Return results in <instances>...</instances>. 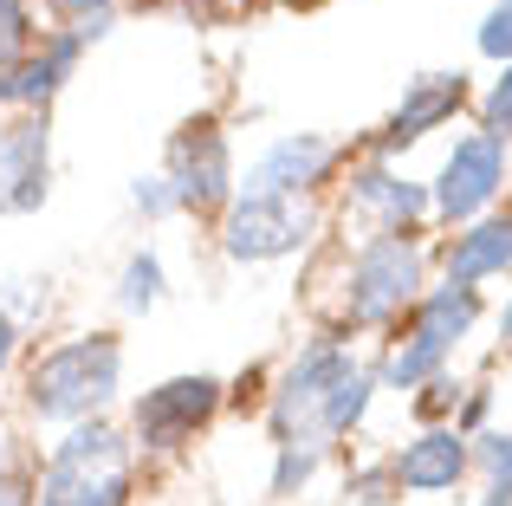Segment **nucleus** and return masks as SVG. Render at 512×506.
Returning <instances> with one entry per match:
<instances>
[{"mask_svg":"<svg viewBox=\"0 0 512 506\" xmlns=\"http://www.w3.org/2000/svg\"><path fill=\"white\" fill-rule=\"evenodd\" d=\"M117 364H124L117 338H104V331L72 338V344L39 357L33 383H26V403L46 422H85L91 409H104L117 396Z\"/></svg>","mask_w":512,"mask_h":506,"instance_id":"nucleus-1","label":"nucleus"},{"mask_svg":"<svg viewBox=\"0 0 512 506\" xmlns=\"http://www.w3.org/2000/svg\"><path fill=\"white\" fill-rule=\"evenodd\" d=\"M39 506H130V461L104 422H78L46 461Z\"/></svg>","mask_w":512,"mask_h":506,"instance_id":"nucleus-2","label":"nucleus"},{"mask_svg":"<svg viewBox=\"0 0 512 506\" xmlns=\"http://www.w3.org/2000/svg\"><path fill=\"white\" fill-rule=\"evenodd\" d=\"M474 318H480V292L474 286H435V292H422V305H415V331H409V344L402 351H389V364H383V383L389 390H415V383H435L441 377V357L454 351V344L474 331Z\"/></svg>","mask_w":512,"mask_h":506,"instance_id":"nucleus-3","label":"nucleus"},{"mask_svg":"<svg viewBox=\"0 0 512 506\" xmlns=\"http://www.w3.org/2000/svg\"><path fill=\"white\" fill-rule=\"evenodd\" d=\"M422 305V253L402 234H376L350 266V325H389Z\"/></svg>","mask_w":512,"mask_h":506,"instance_id":"nucleus-4","label":"nucleus"},{"mask_svg":"<svg viewBox=\"0 0 512 506\" xmlns=\"http://www.w3.org/2000/svg\"><path fill=\"white\" fill-rule=\"evenodd\" d=\"M344 370H350V351H338V344H312V351L286 370V383H279V396H273V435L279 442H325V435H318V403H325V390Z\"/></svg>","mask_w":512,"mask_h":506,"instance_id":"nucleus-5","label":"nucleus"},{"mask_svg":"<svg viewBox=\"0 0 512 506\" xmlns=\"http://www.w3.org/2000/svg\"><path fill=\"white\" fill-rule=\"evenodd\" d=\"M305 234H312V215H305V208L279 202V195H240V202L227 208L221 247L234 253V260H279V253L305 247Z\"/></svg>","mask_w":512,"mask_h":506,"instance_id":"nucleus-6","label":"nucleus"},{"mask_svg":"<svg viewBox=\"0 0 512 506\" xmlns=\"http://www.w3.org/2000/svg\"><path fill=\"white\" fill-rule=\"evenodd\" d=\"M500 182H506V143L500 137H467V143H454L448 169H441V182H435V215L474 221L480 208L500 195Z\"/></svg>","mask_w":512,"mask_h":506,"instance_id":"nucleus-7","label":"nucleus"},{"mask_svg":"<svg viewBox=\"0 0 512 506\" xmlns=\"http://www.w3.org/2000/svg\"><path fill=\"white\" fill-rule=\"evenodd\" d=\"M169 189L182 208H221L234 189V163H227V137L214 124H188L169 143Z\"/></svg>","mask_w":512,"mask_h":506,"instance_id":"nucleus-8","label":"nucleus"},{"mask_svg":"<svg viewBox=\"0 0 512 506\" xmlns=\"http://www.w3.org/2000/svg\"><path fill=\"white\" fill-rule=\"evenodd\" d=\"M214 409H221V383L214 377L156 383V390L137 403V435H143V448H175V442H188Z\"/></svg>","mask_w":512,"mask_h":506,"instance_id":"nucleus-9","label":"nucleus"},{"mask_svg":"<svg viewBox=\"0 0 512 506\" xmlns=\"http://www.w3.org/2000/svg\"><path fill=\"white\" fill-rule=\"evenodd\" d=\"M331 163H338V143L331 137H279L273 150L247 169V195H279V202H292V195H305L312 182H325Z\"/></svg>","mask_w":512,"mask_h":506,"instance_id":"nucleus-10","label":"nucleus"},{"mask_svg":"<svg viewBox=\"0 0 512 506\" xmlns=\"http://www.w3.org/2000/svg\"><path fill=\"white\" fill-rule=\"evenodd\" d=\"M467 104V78L461 72H428V78H415L409 85V98L396 104V117H389V130L376 137V150H409V143H422L435 124H448L454 111Z\"/></svg>","mask_w":512,"mask_h":506,"instance_id":"nucleus-11","label":"nucleus"},{"mask_svg":"<svg viewBox=\"0 0 512 506\" xmlns=\"http://www.w3.org/2000/svg\"><path fill=\"white\" fill-rule=\"evenodd\" d=\"M39 202H46V124L26 117L0 130V215H26Z\"/></svg>","mask_w":512,"mask_h":506,"instance_id":"nucleus-12","label":"nucleus"},{"mask_svg":"<svg viewBox=\"0 0 512 506\" xmlns=\"http://www.w3.org/2000/svg\"><path fill=\"white\" fill-rule=\"evenodd\" d=\"M467 461L474 455H467L461 429H428V435H415L389 468H396V487H409V494H448L467 474Z\"/></svg>","mask_w":512,"mask_h":506,"instance_id":"nucleus-13","label":"nucleus"},{"mask_svg":"<svg viewBox=\"0 0 512 506\" xmlns=\"http://www.w3.org/2000/svg\"><path fill=\"white\" fill-rule=\"evenodd\" d=\"M506 266H512V215L474 221L467 234H454V247H448V279L454 286H480V279L506 273Z\"/></svg>","mask_w":512,"mask_h":506,"instance_id":"nucleus-14","label":"nucleus"},{"mask_svg":"<svg viewBox=\"0 0 512 506\" xmlns=\"http://www.w3.org/2000/svg\"><path fill=\"white\" fill-rule=\"evenodd\" d=\"M78 46H85V33H59L39 59H26V65H13L7 78H0V104H46L52 91L65 85V72H72V59H78Z\"/></svg>","mask_w":512,"mask_h":506,"instance_id":"nucleus-15","label":"nucleus"},{"mask_svg":"<svg viewBox=\"0 0 512 506\" xmlns=\"http://www.w3.org/2000/svg\"><path fill=\"white\" fill-rule=\"evenodd\" d=\"M350 202L370 208V215H383V228H389V234H402V228H409V221L428 208V195L415 189V182L389 176V169H363V176L350 182Z\"/></svg>","mask_w":512,"mask_h":506,"instance_id":"nucleus-16","label":"nucleus"},{"mask_svg":"<svg viewBox=\"0 0 512 506\" xmlns=\"http://www.w3.org/2000/svg\"><path fill=\"white\" fill-rule=\"evenodd\" d=\"M370 390H376V383L363 377L357 364H350L344 377L325 390V403H318V435H344V429H357L363 409H370Z\"/></svg>","mask_w":512,"mask_h":506,"instance_id":"nucleus-17","label":"nucleus"},{"mask_svg":"<svg viewBox=\"0 0 512 506\" xmlns=\"http://www.w3.org/2000/svg\"><path fill=\"white\" fill-rule=\"evenodd\" d=\"M318 455H325V442H279V468H273V494L292 500L305 481L318 474Z\"/></svg>","mask_w":512,"mask_h":506,"instance_id":"nucleus-18","label":"nucleus"},{"mask_svg":"<svg viewBox=\"0 0 512 506\" xmlns=\"http://www.w3.org/2000/svg\"><path fill=\"white\" fill-rule=\"evenodd\" d=\"M156 299H163V266H156L150 253H137V260L124 266V286H117V305H124V312H150Z\"/></svg>","mask_w":512,"mask_h":506,"instance_id":"nucleus-19","label":"nucleus"},{"mask_svg":"<svg viewBox=\"0 0 512 506\" xmlns=\"http://www.w3.org/2000/svg\"><path fill=\"white\" fill-rule=\"evenodd\" d=\"M474 461L487 468V487H506L512 494V435H480Z\"/></svg>","mask_w":512,"mask_h":506,"instance_id":"nucleus-20","label":"nucleus"},{"mask_svg":"<svg viewBox=\"0 0 512 506\" xmlns=\"http://www.w3.org/2000/svg\"><path fill=\"white\" fill-rule=\"evenodd\" d=\"M480 52L500 59V65H512V0H500V7L487 13V26H480Z\"/></svg>","mask_w":512,"mask_h":506,"instance_id":"nucleus-21","label":"nucleus"},{"mask_svg":"<svg viewBox=\"0 0 512 506\" xmlns=\"http://www.w3.org/2000/svg\"><path fill=\"white\" fill-rule=\"evenodd\" d=\"M487 137H512V65L500 78H493V91H487Z\"/></svg>","mask_w":512,"mask_h":506,"instance_id":"nucleus-22","label":"nucleus"},{"mask_svg":"<svg viewBox=\"0 0 512 506\" xmlns=\"http://www.w3.org/2000/svg\"><path fill=\"white\" fill-rule=\"evenodd\" d=\"M389 494H402V487H396V468H363L357 481H350V500H357V506H383Z\"/></svg>","mask_w":512,"mask_h":506,"instance_id":"nucleus-23","label":"nucleus"},{"mask_svg":"<svg viewBox=\"0 0 512 506\" xmlns=\"http://www.w3.org/2000/svg\"><path fill=\"white\" fill-rule=\"evenodd\" d=\"M26 46V0H0V65Z\"/></svg>","mask_w":512,"mask_h":506,"instance_id":"nucleus-24","label":"nucleus"},{"mask_svg":"<svg viewBox=\"0 0 512 506\" xmlns=\"http://www.w3.org/2000/svg\"><path fill=\"white\" fill-rule=\"evenodd\" d=\"M104 7H111V0H52V13L72 20V33H85L91 20H104Z\"/></svg>","mask_w":512,"mask_h":506,"instance_id":"nucleus-25","label":"nucleus"},{"mask_svg":"<svg viewBox=\"0 0 512 506\" xmlns=\"http://www.w3.org/2000/svg\"><path fill=\"white\" fill-rule=\"evenodd\" d=\"M137 208L143 215H169V208H182V202H175L169 182H137Z\"/></svg>","mask_w":512,"mask_h":506,"instance_id":"nucleus-26","label":"nucleus"},{"mask_svg":"<svg viewBox=\"0 0 512 506\" xmlns=\"http://www.w3.org/2000/svg\"><path fill=\"white\" fill-rule=\"evenodd\" d=\"M454 396H461V390H454L448 377H435V383H428V396H422V409H428V416H435V409H448Z\"/></svg>","mask_w":512,"mask_h":506,"instance_id":"nucleus-27","label":"nucleus"},{"mask_svg":"<svg viewBox=\"0 0 512 506\" xmlns=\"http://www.w3.org/2000/svg\"><path fill=\"white\" fill-rule=\"evenodd\" d=\"M0 506H26V487H20V481H13V474H7V468H0Z\"/></svg>","mask_w":512,"mask_h":506,"instance_id":"nucleus-28","label":"nucleus"},{"mask_svg":"<svg viewBox=\"0 0 512 506\" xmlns=\"http://www.w3.org/2000/svg\"><path fill=\"white\" fill-rule=\"evenodd\" d=\"M480 416H487V396H467V409H461V429H474Z\"/></svg>","mask_w":512,"mask_h":506,"instance_id":"nucleus-29","label":"nucleus"},{"mask_svg":"<svg viewBox=\"0 0 512 506\" xmlns=\"http://www.w3.org/2000/svg\"><path fill=\"white\" fill-rule=\"evenodd\" d=\"M13 338H20V331H13V318L0 312V364H7V357H13Z\"/></svg>","mask_w":512,"mask_h":506,"instance_id":"nucleus-30","label":"nucleus"},{"mask_svg":"<svg viewBox=\"0 0 512 506\" xmlns=\"http://www.w3.org/2000/svg\"><path fill=\"white\" fill-rule=\"evenodd\" d=\"M480 506H512V494H506V487H487V500H480Z\"/></svg>","mask_w":512,"mask_h":506,"instance_id":"nucleus-31","label":"nucleus"},{"mask_svg":"<svg viewBox=\"0 0 512 506\" xmlns=\"http://www.w3.org/2000/svg\"><path fill=\"white\" fill-rule=\"evenodd\" d=\"M500 338H512V305H506V312H500Z\"/></svg>","mask_w":512,"mask_h":506,"instance_id":"nucleus-32","label":"nucleus"},{"mask_svg":"<svg viewBox=\"0 0 512 506\" xmlns=\"http://www.w3.org/2000/svg\"><path fill=\"white\" fill-rule=\"evenodd\" d=\"M292 7H299V0H292Z\"/></svg>","mask_w":512,"mask_h":506,"instance_id":"nucleus-33","label":"nucleus"}]
</instances>
